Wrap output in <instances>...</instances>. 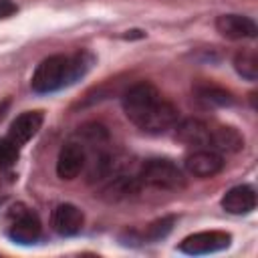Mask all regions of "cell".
<instances>
[{"label": "cell", "mask_w": 258, "mask_h": 258, "mask_svg": "<svg viewBox=\"0 0 258 258\" xmlns=\"http://www.w3.org/2000/svg\"><path fill=\"white\" fill-rule=\"evenodd\" d=\"M127 119L147 133H165L179 121V111L173 103L163 99V95L151 83H137L129 87L121 99Z\"/></svg>", "instance_id": "obj_1"}, {"label": "cell", "mask_w": 258, "mask_h": 258, "mask_svg": "<svg viewBox=\"0 0 258 258\" xmlns=\"http://www.w3.org/2000/svg\"><path fill=\"white\" fill-rule=\"evenodd\" d=\"M93 54L87 50L75 54H50L38 62L32 73L30 87L38 95L60 91L87 75L93 64Z\"/></svg>", "instance_id": "obj_2"}, {"label": "cell", "mask_w": 258, "mask_h": 258, "mask_svg": "<svg viewBox=\"0 0 258 258\" xmlns=\"http://www.w3.org/2000/svg\"><path fill=\"white\" fill-rule=\"evenodd\" d=\"M141 185H151L159 189H181L185 185L183 171L169 159H147L137 173Z\"/></svg>", "instance_id": "obj_3"}, {"label": "cell", "mask_w": 258, "mask_h": 258, "mask_svg": "<svg viewBox=\"0 0 258 258\" xmlns=\"http://www.w3.org/2000/svg\"><path fill=\"white\" fill-rule=\"evenodd\" d=\"M6 234L12 242L16 244H34L42 236V224L36 212L30 208L16 204L8 212V224H6Z\"/></svg>", "instance_id": "obj_4"}, {"label": "cell", "mask_w": 258, "mask_h": 258, "mask_svg": "<svg viewBox=\"0 0 258 258\" xmlns=\"http://www.w3.org/2000/svg\"><path fill=\"white\" fill-rule=\"evenodd\" d=\"M89 163V151L83 141H67L62 143L56 157V175L60 179H75Z\"/></svg>", "instance_id": "obj_5"}, {"label": "cell", "mask_w": 258, "mask_h": 258, "mask_svg": "<svg viewBox=\"0 0 258 258\" xmlns=\"http://www.w3.org/2000/svg\"><path fill=\"white\" fill-rule=\"evenodd\" d=\"M232 242V236L228 232L220 230H210V232H196L189 234L187 238L181 240L179 252L189 254V256H200V254H214L220 250H226Z\"/></svg>", "instance_id": "obj_6"}, {"label": "cell", "mask_w": 258, "mask_h": 258, "mask_svg": "<svg viewBox=\"0 0 258 258\" xmlns=\"http://www.w3.org/2000/svg\"><path fill=\"white\" fill-rule=\"evenodd\" d=\"M185 171L194 177H212L216 173H220L224 169V157L220 151H214V149H208V147H200V149H194L185 161Z\"/></svg>", "instance_id": "obj_7"}, {"label": "cell", "mask_w": 258, "mask_h": 258, "mask_svg": "<svg viewBox=\"0 0 258 258\" xmlns=\"http://www.w3.org/2000/svg\"><path fill=\"white\" fill-rule=\"evenodd\" d=\"M175 139L181 141L183 145H189L194 149L208 147L212 143V125L202 121V119H185L175 123Z\"/></svg>", "instance_id": "obj_8"}, {"label": "cell", "mask_w": 258, "mask_h": 258, "mask_svg": "<svg viewBox=\"0 0 258 258\" xmlns=\"http://www.w3.org/2000/svg\"><path fill=\"white\" fill-rule=\"evenodd\" d=\"M216 30L230 40H244V38H254L258 32V26L250 16L222 14L216 18Z\"/></svg>", "instance_id": "obj_9"}, {"label": "cell", "mask_w": 258, "mask_h": 258, "mask_svg": "<svg viewBox=\"0 0 258 258\" xmlns=\"http://www.w3.org/2000/svg\"><path fill=\"white\" fill-rule=\"evenodd\" d=\"M85 216L75 204H58L50 214V226L58 236H75L81 232Z\"/></svg>", "instance_id": "obj_10"}, {"label": "cell", "mask_w": 258, "mask_h": 258, "mask_svg": "<svg viewBox=\"0 0 258 258\" xmlns=\"http://www.w3.org/2000/svg\"><path fill=\"white\" fill-rule=\"evenodd\" d=\"M42 121H44V115L40 111H24L10 123L6 137H10L18 147H22L38 133V129L42 127Z\"/></svg>", "instance_id": "obj_11"}, {"label": "cell", "mask_w": 258, "mask_h": 258, "mask_svg": "<svg viewBox=\"0 0 258 258\" xmlns=\"http://www.w3.org/2000/svg\"><path fill=\"white\" fill-rule=\"evenodd\" d=\"M222 208H224L228 214H234V216L250 214V212L256 208V194H254V187L248 185V183L230 187V189L224 194V198H222Z\"/></svg>", "instance_id": "obj_12"}, {"label": "cell", "mask_w": 258, "mask_h": 258, "mask_svg": "<svg viewBox=\"0 0 258 258\" xmlns=\"http://www.w3.org/2000/svg\"><path fill=\"white\" fill-rule=\"evenodd\" d=\"M196 95L206 105H220V107L234 105L232 93L226 91V89H222V87H216V85H198L196 87Z\"/></svg>", "instance_id": "obj_13"}, {"label": "cell", "mask_w": 258, "mask_h": 258, "mask_svg": "<svg viewBox=\"0 0 258 258\" xmlns=\"http://www.w3.org/2000/svg\"><path fill=\"white\" fill-rule=\"evenodd\" d=\"M234 69L246 81H256L258 77V58L254 50H242L234 56Z\"/></svg>", "instance_id": "obj_14"}, {"label": "cell", "mask_w": 258, "mask_h": 258, "mask_svg": "<svg viewBox=\"0 0 258 258\" xmlns=\"http://www.w3.org/2000/svg\"><path fill=\"white\" fill-rule=\"evenodd\" d=\"M20 155V147L10 137H0V171L10 169Z\"/></svg>", "instance_id": "obj_15"}, {"label": "cell", "mask_w": 258, "mask_h": 258, "mask_svg": "<svg viewBox=\"0 0 258 258\" xmlns=\"http://www.w3.org/2000/svg\"><path fill=\"white\" fill-rule=\"evenodd\" d=\"M171 222H173V218H167V220H159V222H155V224L149 228V238H153V240L163 238V236L171 230Z\"/></svg>", "instance_id": "obj_16"}, {"label": "cell", "mask_w": 258, "mask_h": 258, "mask_svg": "<svg viewBox=\"0 0 258 258\" xmlns=\"http://www.w3.org/2000/svg\"><path fill=\"white\" fill-rule=\"evenodd\" d=\"M14 12H16V6L10 0H0V18H8Z\"/></svg>", "instance_id": "obj_17"}]
</instances>
